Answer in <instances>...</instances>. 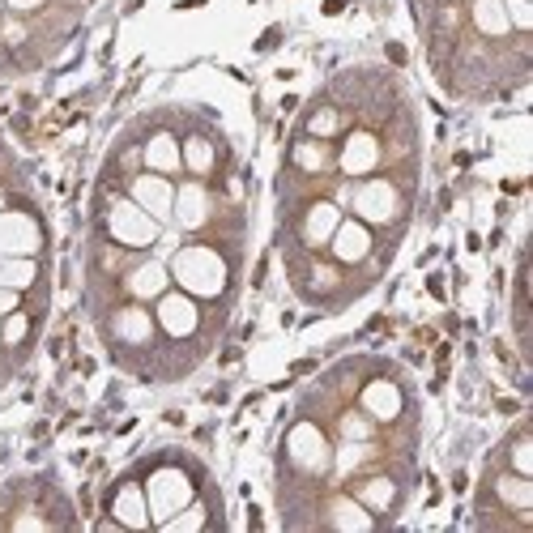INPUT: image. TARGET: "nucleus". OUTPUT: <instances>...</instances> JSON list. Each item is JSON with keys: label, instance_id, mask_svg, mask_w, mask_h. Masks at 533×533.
Segmentation results:
<instances>
[{"label": "nucleus", "instance_id": "nucleus-1", "mask_svg": "<svg viewBox=\"0 0 533 533\" xmlns=\"http://www.w3.org/2000/svg\"><path fill=\"white\" fill-rule=\"evenodd\" d=\"M171 273H175V282L197 299H218L226 290V261L218 248H184L175 256Z\"/></svg>", "mask_w": 533, "mask_h": 533}, {"label": "nucleus", "instance_id": "nucleus-2", "mask_svg": "<svg viewBox=\"0 0 533 533\" xmlns=\"http://www.w3.org/2000/svg\"><path fill=\"white\" fill-rule=\"evenodd\" d=\"M107 231H111V239H116V244H124V248H150L154 239H158V222L145 214L137 201H116Z\"/></svg>", "mask_w": 533, "mask_h": 533}, {"label": "nucleus", "instance_id": "nucleus-3", "mask_svg": "<svg viewBox=\"0 0 533 533\" xmlns=\"http://www.w3.org/2000/svg\"><path fill=\"white\" fill-rule=\"evenodd\" d=\"M350 205H354V214H359L363 222H371V226H389V222L397 218V209H401L397 184H389V180H371V184H363V188H350Z\"/></svg>", "mask_w": 533, "mask_h": 533}, {"label": "nucleus", "instance_id": "nucleus-4", "mask_svg": "<svg viewBox=\"0 0 533 533\" xmlns=\"http://www.w3.org/2000/svg\"><path fill=\"white\" fill-rule=\"evenodd\" d=\"M145 495H150L145 504H150V516H154V521H167L175 508L192 504V487H188L184 470H175V465H163V470L150 478V491H145Z\"/></svg>", "mask_w": 533, "mask_h": 533}, {"label": "nucleus", "instance_id": "nucleus-5", "mask_svg": "<svg viewBox=\"0 0 533 533\" xmlns=\"http://www.w3.org/2000/svg\"><path fill=\"white\" fill-rule=\"evenodd\" d=\"M158 333V320L145 312V308H116V316H111V342L124 346V350H150Z\"/></svg>", "mask_w": 533, "mask_h": 533}, {"label": "nucleus", "instance_id": "nucleus-6", "mask_svg": "<svg viewBox=\"0 0 533 533\" xmlns=\"http://www.w3.org/2000/svg\"><path fill=\"white\" fill-rule=\"evenodd\" d=\"M201 325V312L197 303H192L188 295H158V329H163L167 337H175V342H184V337H192Z\"/></svg>", "mask_w": 533, "mask_h": 533}, {"label": "nucleus", "instance_id": "nucleus-7", "mask_svg": "<svg viewBox=\"0 0 533 533\" xmlns=\"http://www.w3.org/2000/svg\"><path fill=\"white\" fill-rule=\"evenodd\" d=\"M128 192H133V201H137L154 222L171 218V209H175V188L167 184V175H158V171L137 175V180L128 184Z\"/></svg>", "mask_w": 533, "mask_h": 533}, {"label": "nucleus", "instance_id": "nucleus-8", "mask_svg": "<svg viewBox=\"0 0 533 533\" xmlns=\"http://www.w3.org/2000/svg\"><path fill=\"white\" fill-rule=\"evenodd\" d=\"M337 222H342V214H337L333 201H312L308 209H303V218H299V244L308 252L325 248L333 239V231H337Z\"/></svg>", "mask_w": 533, "mask_h": 533}, {"label": "nucleus", "instance_id": "nucleus-9", "mask_svg": "<svg viewBox=\"0 0 533 533\" xmlns=\"http://www.w3.org/2000/svg\"><path fill=\"white\" fill-rule=\"evenodd\" d=\"M329 244H333L337 265H363L371 256V226L346 218V222H337V231H333Z\"/></svg>", "mask_w": 533, "mask_h": 533}, {"label": "nucleus", "instance_id": "nucleus-10", "mask_svg": "<svg viewBox=\"0 0 533 533\" xmlns=\"http://www.w3.org/2000/svg\"><path fill=\"white\" fill-rule=\"evenodd\" d=\"M384 163V154H380V141L363 133V128H354V133L346 137V150L337 154V167H342L346 175H367V171H376Z\"/></svg>", "mask_w": 533, "mask_h": 533}, {"label": "nucleus", "instance_id": "nucleus-11", "mask_svg": "<svg viewBox=\"0 0 533 533\" xmlns=\"http://www.w3.org/2000/svg\"><path fill=\"white\" fill-rule=\"evenodd\" d=\"M214 192H209L205 184H184L180 192H175V214H180V222L188 226V231H201V226L214 218Z\"/></svg>", "mask_w": 533, "mask_h": 533}, {"label": "nucleus", "instance_id": "nucleus-12", "mask_svg": "<svg viewBox=\"0 0 533 533\" xmlns=\"http://www.w3.org/2000/svg\"><path fill=\"white\" fill-rule=\"evenodd\" d=\"M470 22H474V30L482 39H508L512 35L504 0H474V5H470Z\"/></svg>", "mask_w": 533, "mask_h": 533}, {"label": "nucleus", "instance_id": "nucleus-13", "mask_svg": "<svg viewBox=\"0 0 533 533\" xmlns=\"http://www.w3.org/2000/svg\"><path fill=\"white\" fill-rule=\"evenodd\" d=\"M124 290H128V295H133L137 303L158 299V295L167 290V269L158 265V261H141V265H133V273H128Z\"/></svg>", "mask_w": 533, "mask_h": 533}, {"label": "nucleus", "instance_id": "nucleus-14", "mask_svg": "<svg viewBox=\"0 0 533 533\" xmlns=\"http://www.w3.org/2000/svg\"><path fill=\"white\" fill-rule=\"evenodd\" d=\"M145 167L158 171V175H171V171H180L184 167V158H180V141H175L171 133H154L150 141H145Z\"/></svg>", "mask_w": 533, "mask_h": 533}, {"label": "nucleus", "instance_id": "nucleus-15", "mask_svg": "<svg viewBox=\"0 0 533 533\" xmlns=\"http://www.w3.org/2000/svg\"><path fill=\"white\" fill-rule=\"evenodd\" d=\"M290 163H295L303 175H325L337 167V158L329 150V141H320V137H308V141H299L295 150H290Z\"/></svg>", "mask_w": 533, "mask_h": 533}, {"label": "nucleus", "instance_id": "nucleus-16", "mask_svg": "<svg viewBox=\"0 0 533 533\" xmlns=\"http://www.w3.org/2000/svg\"><path fill=\"white\" fill-rule=\"evenodd\" d=\"M39 248V231L30 226L26 218H13V214H0V256H13V252H30Z\"/></svg>", "mask_w": 533, "mask_h": 533}, {"label": "nucleus", "instance_id": "nucleus-17", "mask_svg": "<svg viewBox=\"0 0 533 533\" xmlns=\"http://www.w3.org/2000/svg\"><path fill=\"white\" fill-rule=\"evenodd\" d=\"M363 410L371 418H380V423H389V418L401 414V389L389 380H376V384H367L363 389Z\"/></svg>", "mask_w": 533, "mask_h": 533}, {"label": "nucleus", "instance_id": "nucleus-18", "mask_svg": "<svg viewBox=\"0 0 533 533\" xmlns=\"http://www.w3.org/2000/svg\"><path fill=\"white\" fill-rule=\"evenodd\" d=\"M359 504L367 508V512H376V516H384L393 504H397V482L389 478V474H376V478H367L363 487H359Z\"/></svg>", "mask_w": 533, "mask_h": 533}, {"label": "nucleus", "instance_id": "nucleus-19", "mask_svg": "<svg viewBox=\"0 0 533 533\" xmlns=\"http://www.w3.org/2000/svg\"><path fill=\"white\" fill-rule=\"evenodd\" d=\"M180 158H184V167L197 175V180H205V175L218 167V150H214V141H209V137H188L180 145Z\"/></svg>", "mask_w": 533, "mask_h": 533}, {"label": "nucleus", "instance_id": "nucleus-20", "mask_svg": "<svg viewBox=\"0 0 533 533\" xmlns=\"http://www.w3.org/2000/svg\"><path fill=\"white\" fill-rule=\"evenodd\" d=\"M495 495H499V504H504V508L521 512V508L533 504V482L525 474H504V478L495 482Z\"/></svg>", "mask_w": 533, "mask_h": 533}, {"label": "nucleus", "instance_id": "nucleus-21", "mask_svg": "<svg viewBox=\"0 0 533 533\" xmlns=\"http://www.w3.org/2000/svg\"><path fill=\"white\" fill-rule=\"evenodd\" d=\"M346 128V116L337 107H316L312 116H308V137H320V141H329L337 137Z\"/></svg>", "mask_w": 533, "mask_h": 533}, {"label": "nucleus", "instance_id": "nucleus-22", "mask_svg": "<svg viewBox=\"0 0 533 533\" xmlns=\"http://www.w3.org/2000/svg\"><path fill=\"white\" fill-rule=\"evenodd\" d=\"M116 516H120L124 525H145V521H150V512H145L137 487H124V491L116 495Z\"/></svg>", "mask_w": 533, "mask_h": 533}, {"label": "nucleus", "instance_id": "nucleus-23", "mask_svg": "<svg viewBox=\"0 0 533 533\" xmlns=\"http://www.w3.org/2000/svg\"><path fill=\"white\" fill-rule=\"evenodd\" d=\"M26 337H30V316L13 308V312H9V320L0 325V342H5V346H22Z\"/></svg>", "mask_w": 533, "mask_h": 533}, {"label": "nucleus", "instance_id": "nucleus-24", "mask_svg": "<svg viewBox=\"0 0 533 533\" xmlns=\"http://www.w3.org/2000/svg\"><path fill=\"white\" fill-rule=\"evenodd\" d=\"M504 13H508L512 30H521V35L533 30V0H504Z\"/></svg>", "mask_w": 533, "mask_h": 533}, {"label": "nucleus", "instance_id": "nucleus-25", "mask_svg": "<svg viewBox=\"0 0 533 533\" xmlns=\"http://www.w3.org/2000/svg\"><path fill=\"white\" fill-rule=\"evenodd\" d=\"M512 474H533V448H529V435L521 431L516 435V444H512Z\"/></svg>", "mask_w": 533, "mask_h": 533}, {"label": "nucleus", "instance_id": "nucleus-26", "mask_svg": "<svg viewBox=\"0 0 533 533\" xmlns=\"http://www.w3.org/2000/svg\"><path fill=\"white\" fill-rule=\"evenodd\" d=\"M13 308H18V290L0 286V312H13Z\"/></svg>", "mask_w": 533, "mask_h": 533}, {"label": "nucleus", "instance_id": "nucleus-27", "mask_svg": "<svg viewBox=\"0 0 533 533\" xmlns=\"http://www.w3.org/2000/svg\"><path fill=\"white\" fill-rule=\"evenodd\" d=\"M13 9H35V5H43V0H9Z\"/></svg>", "mask_w": 533, "mask_h": 533}, {"label": "nucleus", "instance_id": "nucleus-28", "mask_svg": "<svg viewBox=\"0 0 533 533\" xmlns=\"http://www.w3.org/2000/svg\"><path fill=\"white\" fill-rule=\"evenodd\" d=\"M0 205H5V192H0Z\"/></svg>", "mask_w": 533, "mask_h": 533}]
</instances>
